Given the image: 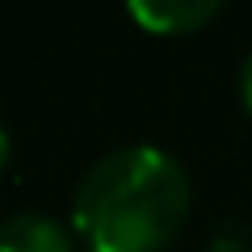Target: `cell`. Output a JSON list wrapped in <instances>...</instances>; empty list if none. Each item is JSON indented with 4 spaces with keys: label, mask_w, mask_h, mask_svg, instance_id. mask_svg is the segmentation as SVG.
Wrapping results in <instances>:
<instances>
[{
    "label": "cell",
    "mask_w": 252,
    "mask_h": 252,
    "mask_svg": "<svg viewBox=\"0 0 252 252\" xmlns=\"http://www.w3.org/2000/svg\"><path fill=\"white\" fill-rule=\"evenodd\" d=\"M0 252H76V231L42 210H13L0 219Z\"/></svg>",
    "instance_id": "cell-2"
},
{
    "label": "cell",
    "mask_w": 252,
    "mask_h": 252,
    "mask_svg": "<svg viewBox=\"0 0 252 252\" xmlns=\"http://www.w3.org/2000/svg\"><path fill=\"white\" fill-rule=\"evenodd\" d=\"M9 152H13V143H9V130H4V122H0V168L9 164Z\"/></svg>",
    "instance_id": "cell-6"
},
{
    "label": "cell",
    "mask_w": 252,
    "mask_h": 252,
    "mask_svg": "<svg viewBox=\"0 0 252 252\" xmlns=\"http://www.w3.org/2000/svg\"><path fill=\"white\" fill-rule=\"evenodd\" d=\"M219 13V0H130V17L147 34H193Z\"/></svg>",
    "instance_id": "cell-3"
},
{
    "label": "cell",
    "mask_w": 252,
    "mask_h": 252,
    "mask_svg": "<svg viewBox=\"0 0 252 252\" xmlns=\"http://www.w3.org/2000/svg\"><path fill=\"white\" fill-rule=\"evenodd\" d=\"M240 93H244V105L252 109V55L244 59V72H240Z\"/></svg>",
    "instance_id": "cell-5"
},
{
    "label": "cell",
    "mask_w": 252,
    "mask_h": 252,
    "mask_svg": "<svg viewBox=\"0 0 252 252\" xmlns=\"http://www.w3.org/2000/svg\"><path fill=\"white\" fill-rule=\"evenodd\" d=\"M189 210V177L164 147L130 143L84 172L72 231L84 252H156L177 235Z\"/></svg>",
    "instance_id": "cell-1"
},
{
    "label": "cell",
    "mask_w": 252,
    "mask_h": 252,
    "mask_svg": "<svg viewBox=\"0 0 252 252\" xmlns=\"http://www.w3.org/2000/svg\"><path fill=\"white\" fill-rule=\"evenodd\" d=\"M210 252H252V240L244 231H223L210 240Z\"/></svg>",
    "instance_id": "cell-4"
}]
</instances>
